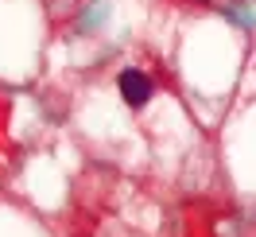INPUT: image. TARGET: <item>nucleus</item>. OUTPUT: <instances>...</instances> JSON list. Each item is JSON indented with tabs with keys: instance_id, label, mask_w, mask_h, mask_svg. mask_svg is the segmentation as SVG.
<instances>
[{
	"instance_id": "nucleus-1",
	"label": "nucleus",
	"mask_w": 256,
	"mask_h": 237,
	"mask_svg": "<svg viewBox=\"0 0 256 237\" xmlns=\"http://www.w3.org/2000/svg\"><path fill=\"white\" fill-rule=\"evenodd\" d=\"M120 97H124L132 109H140L148 97H152V82H148L140 70H124V74H120Z\"/></svg>"
}]
</instances>
